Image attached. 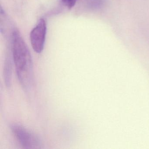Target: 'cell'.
<instances>
[{"label": "cell", "instance_id": "obj_4", "mask_svg": "<svg viewBox=\"0 0 149 149\" xmlns=\"http://www.w3.org/2000/svg\"><path fill=\"white\" fill-rule=\"evenodd\" d=\"M77 0H61L63 4L68 8L70 9L74 6Z\"/></svg>", "mask_w": 149, "mask_h": 149}, {"label": "cell", "instance_id": "obj_1", "mask_svg": "<svg viewBox=\"0 0 149 149\" xmlns=\"http://www.w3.org/2000/svg\"><path fill=\"white\" fill-rule=\"evenodd\" d=\"M12 53L18 80L24 90H29L33 83L32 56L25 41L17 31L13 33Z\"/></svg>", "mask_w": 149, "mask_h": 149}, {"label": "cell", "instance_id": "obj_3", "mask_svg": "<svg viewBox=\"0 0 149 149\" xmlns=\"http://www.w3.org/2000/svg\"><path fill=\"white\" fill-rule=\"evenodd\" d=\"M47 24L45 20L40 19L30 33L31 45L35 52L41 53L45 45L47 34Z\"/></svg>", "mask_w": 149, "mask_h": 149}, {"label": "cell", "instance_id": "obj_2", "mask_svg": "<svg viewBox=\"0 0 149 149\" xmlns=\"http://www.w3.org/2000/svg\"><path fill=\"white\" fill-rule=\"evenodd\" d=\"M11 130L18 142L26 149H38L42 146L40 139L37 135L23 126L18 124L11 125Z\"/></svg>", "mask_w": 149, "mask_h": 149}]
</instances>
